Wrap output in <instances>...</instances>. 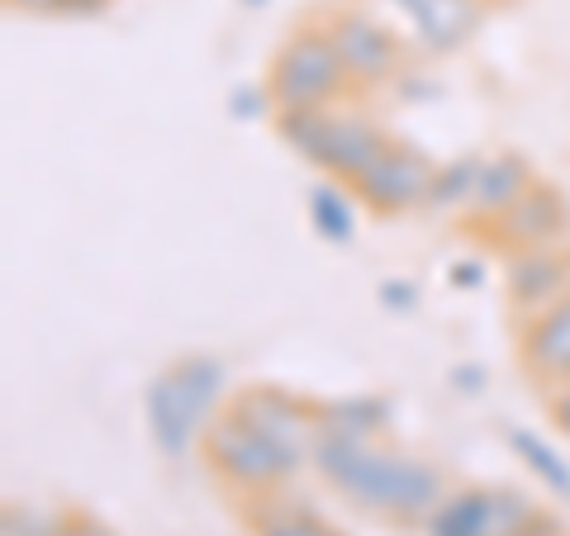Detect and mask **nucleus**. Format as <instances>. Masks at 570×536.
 I'll return each mask as SVG.
<instances>
[{
	"label": "nucleus",
	"instance_id": "29",
	"mask_svg": "<svg viewBox=\"0 0 570 536\" xmlns=\"http://www.w3.org/2000/svg\"><path fill=\"white\" fill-rule=\"evenodd\" d=\"M452 280H456V285H480V266L461 261V271H452Z\"/></svg>",
	"mask_w": 570,
	"mask_h": 536
},
{
	"label": "nucleus",
	"instance_id": "9",
	"mask_svg": "<svg viewBox=\"0 0 570 536\" xmlns=\"http://www.w3.org/2000/svg\"><path fill=\"white\" fill-rule=\"evenodd\" d=\"M390 6L409 20V33L419 39V48L438 52V58L461 52L475 39V29L485 24L480 0H390Z\"/></svg>",
	"mask_w": 570,
	"mask_h": 536
},
{
	"label": "nucleus",
	"instance_id": "27",
	"mask_svg": "<svg viewBox=\"0 0 570 536\" xmlns=\"http://www.w3.org/2000/svg\"><path fill=\"white\" fill-rule=\"evenodd\" d=\"M381 295L390 299V309H409V304H414V290H409V285H385Z\"/></svg>",
	"mask_w": 570,
	"mask_h": 536
},
{
	"label": "nucleus",
	"instance_id": "30",
	"mask_svg": "<svg viewBox=\"0 0 570 536\" xmlns=\"http://www.w3.org/2000/svg\"><path fill=\"white\" fill-rule=\"evenodd\" d=\"M243 6H266V0H243Z\"/></svg>",
	"mask_w": 570,
	"mask_h": 536
},
{
	"label": "nucleus",
	"instance_id": "25",
	"mask_svg": "<svg viewBox=\"0 0 570 536\" xmlns=\"http://www.w3.org/2000/svg\"><path fill=\"white\" fill-rule=\"evenodd\" d=\"M523 536H566V527L557 523V517H547V513H538L532 523L523 527Z\"/></svg>",
	"mask_w": 570,
	"mask_h": 536
},
{
	"label": "nucleus",
	"instance_id": "22",
	"mask_svg": "<svg viewBox=\"0 0 570 536\" xmlns=\"http://www.w3.org/2000/svg\"><path fill=\"white\" fill-rule=\"evenodd\" d=\"M0 536H33V513L6 508V517H0Z\"/></svg>",
	"mask_w": 570,
	"mask_h": 536
},
{
	"label": "nucleus",
	"instance_id": "19",
	"mask_svg": "<svg viewBox=\"0 0 570 536\" xmlns=\"http://www.w3.org/2000/svg\"><path fill=\"white\" fill-rule=\"evenodd\" d=\"M538 513H542V508L532 504V498L513 494V489L485 485V527H480V536H523V527H528Z\"/></svg>",
	"mask_w": 570,
	"mask_h": 536
},
{
	"label": "nucleus",
	"instance_id": "12",
	"mask_svg": "<svg viewBox=\"0 0 570 536\" xmlns=\"http://www.w3.org/2000/svg\"><path fill=\"white\" fill-rule=\"evenodd\" d=\"M523 370L547 385L570 380V295L532 314V324L523 328Z\"/></svg>",
	"mask_w": 570,
	"mask_h": 536
},
{
	"label": "nucleus",
	"instance_id": "15",
	"mask_svg": "<svg viewBox=\"0 0 570 536\" xmlns=\"http://www.w3.org/2000/svg\"><path fill=\"white\" fill-rule=\"evenodd\" d=\"M480 527H485V485L452 489L423 523L428 536H480Z\"/></svg>",
	"mask_w": 570,
	"mask_h": 536
},
{
	"label": "nucleus",
	"instance_id": "1",
	"mask_svg": "<svg viewBox=\"0 0 570 536\" xmlns=\"http://www.w3.org/2000/svg\"><path fill=\"white\" fill-rule=\"evenodd\" d=\"M309 466L328 479V485L347 498V504L390 517V523L423 527L433 508L448 498V475L438 466H428L419 456L390 451L376 437H343L324 433L314 446Z\"/></svg>",
	"mask_w": 570,
	"mask_h": 536
},
{
	"label": "nucleus",
	"instance_id": "13",
	"mask_svg": "<svg viewBox=\"0 0 570 536\" xmlns=\"http://www.w3.org/2000/svg\"><path fill=\"white\" fill-rule=\"evenodd\" d=\"M532 181H538V176H532V167L523 162L519 152H494V157H485V162H480V181H475L471 214H480L485 224L504 219V214L532 190Z\"/></svg>",
	"mask_w": 570,
	"mask_h": 536
},
{
	"label": "nucleus",
	"instance_id": "14",
	"mask_svg": "<svg viewBox=\"0 0 570 536\" xmlns=\"http://www.w3.org/2000/svg\"><path fill=\"white\" fill-rule=\"evenodd\" d=\"M309 224L314 234L324 242H352L356 234V209H352V195L343 190V181H333V176H324L314 190H309Z\"/></svg>",
	"mask_w": 570,
	"mask_h": 536
},
{
	"label": "nucleus",
	"instance_id": "20",
	"mask_svg": "<svg viewBox=\"0 0 570 536\" xmlns=\"http://www.w3.org/2000/svg\"><path fill=\"white\" fill-rule=\"evenodd\" d=\"M324 433H343V437H376L385 427V404L381 399H337L324 404Z\"/></svg>",
	"mask_w": 570,
	"mask_h": 536
},
{
	"label": "nucleus",
	"instance_id": "7",
	"mask_svg": "<svg viewBox=\"0 0 570 536\" xmlns=\"http://www.w3.org/2000/svg\"><path fill=\"white\" fill-rule=\"evenodd\" d=\"M433 181H438V162L428 152H419L414 142H385V152L371 162L356 186H347L356 200H362L371 214L381 219H395V214H409V209H423L433 200Z\"/></svg>",
	"mask_w": 570,
	"mask_h": 536
},
{
	"label": "nucleus",
	"instance_id": "4",
	"mask_svg": "<svg viewBox=\"0 0 570 536\" xmlns=\"http://www.w3.org/2000/svg\"><path fill=\"white\" fill-rule=\"evenodd\" d=\"M276 129L309 167H318L343 186H356V176L376 162L390 142V133L376 129L371 119L337 110H291L276 119Z\"/></svg>",
	"mask_w": 570,
	"mask_h": 536
},
{
	"label": "nucleus",
	"instance_id": "8",
	"mask_svg": "<svg viewBox=\"0 0 570 536\" xmlns=\"http://www.w3.org/2000/svg\"><path fill=\"white\" fill-rule=\"evenodd\" d=\"M324 29H328V39L337 48V58H343V67H347L352 86H385V81H395L404 48L371 10L343 6V10L328 14Z\"/></svg>",
	"mask_w": 570,
	"mask_h": 536
},
{
	"label": "nucleus",
	"instance_id": "18",
	"mask_svg": "<svg viewBox=\"0 0 570 536\" xmlns=\"http://www.w3.org/2000/svg\"><path fill=\"white\" fill-rule=\"evenodd\" d=\"M480 162L485 157L471 152V157H456V162L448 167H438V181H433V209H466L475 205V181H480Z\"/></svg>",
	"mask_w": 570,
	"mask_h": 536
},
{
	"label": "nucleus",
	"instance_id": "16",
	"mask_svg": "<svg viewBox=\"0 0 570 536\" xmlns=\"http://www.w3.org/2000/svg\"><path fill=\"white\" fill-rule=\"evenodd\" d=\"M504 441L513 446V456H519L551 494H561L566 504H570V466H566L557 451H551V446L538 433H528V427H504Z\"/></svg>",
	"mask_w": 570,
	"mask_h": 536
},
{
	"label": "nucleus",
	"instance_id": "17",
	"mask_svg": "<svg viewBox=\"0 0 570 536\" xmlns=\"http://www.w3.org/2000/svg\"><path fill=\"white\" fill-rule=\"evenodd\" d=\"M253 532L257 536H343L333 523H324L318 513L281 504V498H266V494H262V504L253 508Z\"/></svg>",
	"mask_w": 570,
	"mask_h": 536
},
{
	"label": "nucleus",
	"instance_id": "21",
	"mask_svg": "<svg viewBox=\"0 0 570 536\" xmlns=\"http://www.w3.org/2000/svg\"><path fill=\"white\" fill-rule=\"evenodd\" d=\"M62 536H119V532H110L105 523H96L91 513H67V517H62Z\"/></svg>",
	"mask_w": 570,
	"mask_h": 536
},
{
	"label": "nucleus",
	"instance_id": "6",
	"mask_svg": "<svg viewBox=\"0 0 570 536\" xmlns=\"http://www.w3.org/2000/svg\"><path fill=\"white\" fill-rule=\"evenodd\" d=\"M228 408H234L253 433H262L266 441H272L295 470L314 460V446H318V437H324V414H318L314 404L285 395V389H276V385H253V389H243Z\"/></svg>",
	"mask_w": 570,
	"mask_h": 536
},
{
	"label": "nucleus",
	"instance_id": "24",
	"mask_svg": "<svg viewBox=\"0 0 570 536\" xmlns=\"http://www.w3.org/2000/svg\"><path fill=\"white\" fill-rule=\"evenodd\" d=\"M110 0H67L62 14H71V20H91V14H100Z\"/></svg>",
	"mask_w": 570,
	"mask_h": 536
},
{
	"label": "nucleus",
	"instance_id": "26",
	"mask_svg": "<svg viewBox=\"0 0 570 536\" xmlns=\"http://www.w3.org/2000/svg\"><path fill=\"white\" fill-rule=\"evenodd\" d=\"M14 10H24V14H62L67 0H10Z\"/></svg>",
	"mask_w": 570,
	"mask_h": 536
},
{
	"label": "nucleus",
	"instance_id": "11",
	"mask_svg": "<svg viewBox=\"0 0 570 536\" xmlns=\"http://www.w3.org/2000/svg\"><path fill=\"white\" fill-rule=\"evenodd\" d=\"M561 295H570V252H561V247H528V252L509 257V299L523 314H542Z\"/></svg>",
	"mask_w": 570,
	"mask_h": 536
},
{
	"label": "nucleus",
	"instance_id": "3",
	"mask_svg": "<svg viewBox=\"0 0 570 536\" xmlns=\"http://www.w3.org/2000/svg\"><path fill=\"white\" fill-rule=\"evenodd\" d=\"M352 91L347 67L337 58L324 24H299L291 39L276 48L272 71H266V105L276 115L291 110H333Z\"/></svg>",
	"mask_w": 570,
	"mask_h": 536
},
{
	"label": "nucleus",
	"instance_id": "5",
	"mask_svg": "<svg viewBox=\"0 0 570 536\" xmlns=\"http://www.w3.org/2000/svg\"><path fill=\"white\" fill-rule=\"evenodd\" d=\"M200 451H205L209 470L219 475L224 485H234L243 494H257V498L281 489L285 479L295 475L291 460H285L262 433H253V427H247L234 408H224V414L205 427Z\"/></svg>",
	"mask_w": 570,
	"mask_h": 536
},
{
	"label": "nucleus",
	"instance_id": "10",
	"mask_svg": "<svg viewBox=\"0 0 570 536\" xmlns=\"http://www.w3.org/2000/svg\"><path fill=\"white\" fill-rule=\"evenodd\" d=\"M499 228V247L509 252H528V247H561L566 228H570V209L561 200V190H551L542 181H532V190L513 205L504 219H494Z\"/></svg>",
	"mask_w": 570,
	"mask_h": 536
},
{
	"label": "nucleus",
	"instance_id": "28",
	"mask_svg": "<svg viewBox=\"0 0 570 536\" xmlns=\"http://www.w3.org/2000/svg\"><path fill=\"white\" fill-rule=\"evenodd\" d=\"M33 536H62V517H33Z\"/></svg>",
	"mask_w": 570,
	"mask_h": 536
},
{
	"label": "nucleus",
	"instance_id": "2",
	"mask_svg": "<svg viewBox=\"0 0 570 536\" xmlns=\"http://www.w3.org/2000/svg\"><path fill=\"white\" fill-rule=\"evenodd\" d=\"M219 389L224 366L214 356H181L167 366L148 389V427L157 451L181 460L190 446H200L205 427L219 418Z\"/></svg>",
	"mask_w": 570,
	"mask_h": 536
},
{
	"label": "nucleus",
	"instance_id": "23",
	"mask_svg": "<svg viewBox=\"0 0 570 536\" xmlns=\"http://www.w3.org/2000/svg\"><path fill=\"white\" fill-rule=\"evenodd\" d=\"M551 418H557V427L570 437V380L557 385V395H551Z\"/></svg>",
	"mask_w": 570,
	"mask_h": 536
}]
</instances>
